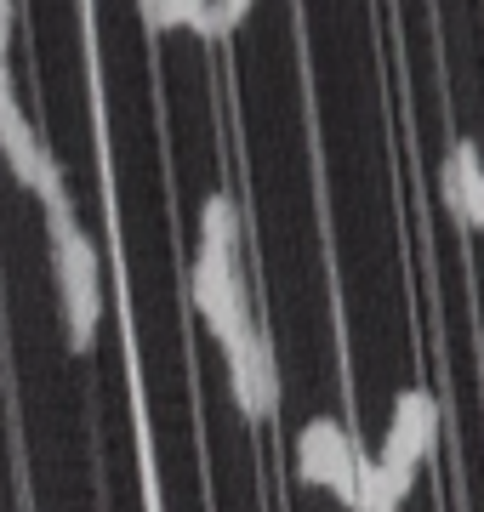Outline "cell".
I'll return each mask as SVG.
<instances>
[{
    "label": "cell",
    "mask_w": 484,
    "mask_h": 512,
    "mask_svg": "<svg viewBox=\"0 0 484 512\" xmlns=\"http://www.w3.org/2000/svg\"><path fill=\"white\" fill-rule=\"evenodd\" d=\"M433 444H439V399H433L428 387H405L393 399L388 439L376 450V467L388 473V484L399 495H410L416 490V467L433 456Z\"/></svg>",
    "instance_id": "6da1fadb"
},
{
    "label": "cell",
    "mask_w": 484,
    "mask_h": 512,
    "mask_svg": "<svg viewBox=\"0 0 484 512\" xmlns=\"http://www.w3.org/2000/svg\"><path fill=\"white\" fill-rule=\"evenodd\" d=\"M188 291H194V308L200 319L211 325V336L223 342V353H234L251 336V308H245V285H240V268L234 256L223 251H194V268H188Z\"/></svg>",
    "instance_id": "7a4b0ae2"
},
{
    "label": "cell",
    "mask_w": 484,
    "mask_h": 512,
    "mask_svg": "<svg viewBox=\"0 0 484 512\" xmlns=\"http://www.w3.org/2000/svg\"><path fill=\"white\" fill-rule=\"evenodd\" d=\"M297 473H302V484L336 495L342 507L354 512V490H359V444H354V433H348L336 416H314L297 433Z\"/></svg>",
    "instance_id": "3957f363"
},
{
    "label": "cell",
    "mask_w": 484,
    "mask_h": 512,
    "mask_svg": "<svg viewBox=\"0 0 484 512\" xmlns=\"http://www.w3.org/2000/svg\"><path fill=\"white\" fill-rule=\"evenodd\" d=\"M52 268H57V291L63 302H92L103 296V262H97V245L86 239L75 217L52 222Z\"/></svg>",
    "instance_id": "277c9868"
},
{
    "label": "cell",
    "mask_w": 484,
    "mask_h": 512,
    "mask_svg": "<svg viewBox=\"0 0 484 512\" xmlns=\"http://www.w3.org/2000/svg\"><path fill=\"white\" fill-rule=\"evenodd\" d=\"M439 194H445V211L462 228H484V160L473 137H456L445 154V171H439Z\"/></svg>",
    "instance_id": "5b68a950"
},
{
    "label": "cell",
    "mask_w": 484,
    "mask_h": 512,
    "mask_svg": "<svg viewBox=\"0 0 484 512\" xmlns=\"http://www.w3.org/2000/svg\"><path fill=\"white\" fill-rule=\"evenodd\" d=\"M0 154H6V171L18 177L23 188H29V177H35V165H40V137L35 126L23 120L18 109V92H12V69H0Z\"/></svg>",
    "instance_id": "8992f818"
},
{
    "label": "cell",
    "mask_w": 484,
    "mask_h": 512,
    "mask_svg": "<svg viewBox=\"0 0 484 512\" xmlns=\"http://www.w3.org/2000/svg\"><path fill=\"white\" fill-rule=\"evenodd\" d=\"M245 365H251V393H257V421L280 410V365H274V348L268 336L251 330V348H245Z\"/></svg>",
    "instance_id": "52a82bcc"
},
{
    "label": "cell",
    "mask_w": 484,
    "mask_h": 512,
    "mask_svg": "<svg viewBox=\"0 0 484 512\" xmlns=\"http://www.w3.org/2000/svg\"><path fill=\"white\" fill-rule=\"evenodd\" d=\"M200 245L205 251L234 256V245H240V217H234V200H228V194H211V200L200 205Z\"/></svg>",
    "instance_id": "ba28073f"
},
{
    "label": "cell",
    "mask_w": 484,
    "mask_h": 512,
    "mask_svg": "<svg viewBox=\"0 0 484 512\" xmlns=\"http://www.w3.org/2000/svg\"><path fill=\"white\" fill-rule=\"evenodd\" d=\"M245 12H251L245 0H188V29L205 40H223L245 23Z\"/></svg>",
    "instance_id": "9c48e42d"
},
{
    "label": "cell",
    "mask_w": 484,
    "mask_h": 512,
    "mask_svg": "<svg viewBox=\"0 0 484 512\" xmlns=\"http://www.w3.org/2000/svg\"><path fill=\"white\" fill-rule=\"evenodd\" d=\"M405 507V495L388 484V473L376 467V456L359 450V490H354V512H399Z\"/></svg>",
    "instance_id": "30bf717a"
},
{
    "label": "cell",
    "mask_w": 484,
    "mask_h": 512,
    "mask_svg": "<svg viewBox=\"0 0 484 512\" xmlns=\"http://www.w3.org/2000/svg\"><path fill=\"white\" fill-rule=\"evenodd\" d=\"M143 23H160V29H188V0H143Z\"/></svg>",
    "instance_id": "8fae6325"
},
{
    "label": "cell",
    "mask_w": 484,
    "mask_h": 512,
    "mask_svg": "<svg viewBox=\"0 0 484 512\" xmlns=\"http://www.w3.org/2000/svg\"><path fill=\"white\" fill-rule=\"evenodd\" d=\"M6 46H12V6L0 0V69H6Z\"/></svg>",
    "instance_id": "7c38bea8"
}]
</instances>
